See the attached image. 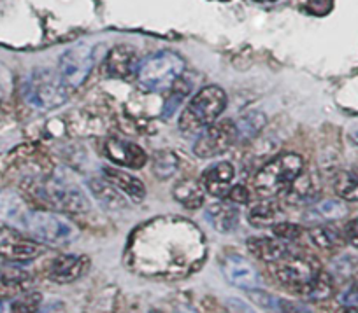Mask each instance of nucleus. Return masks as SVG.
Here are the masks:
<instances>
[{
  "mask_svg": "<svg viewBox=\"0 0 358 313\" xmlns=\"http://www.w3.org/2000/svg\"><path fill=\"white\" fill-rule=\"evenodd\" d=\"M332 278L327 273H323V271H320L318 277L313 278V280L306 285L304 291H302L301 294L308 296V298L311 299H325L332 294Z\"/></svg>",
  "mask_w": 358,
  "mask_h": 313,
  "instance_id": "28",
  "label": "nucleus"
},
{
  "mask_svg": "<svg viewBox=\"0 0 358 313\" xmlns=\"http://www.w3.org/2000/svg\"><path fill=\"white\" fill-rule=\"evenodd\" d=\"M178 313H197V312H194L192 308H187V306H181V308L178 310Z\"/></svg>",
  "mask_w": 358,
  "mask_h": 313,
  "instance_id": "41",
  "label": "nucleus"
},
{
  "mask_svg": "<svg viewBox=\"0 0 358 313\" xmlns=\"http://www.w3.org/2000/svg\"><path fill=\"white\" fill-rule=\"evenodd\" d=\"M23 96L32 107L39 111H50L65 102L67 89L62 86L58 74L39 68V70H34L23 84Z\"/></svg>",
  "mask_w": 358,
  "mask_h": 313,
  "instance_id": "5",
  "label": "nucleus"
},
{
  "mask_svg": "<svg viewBox=\"0 0 358 313\" xmlns=\"http://www.w3.org/2000/svg\"><path fill=\"white\" fill-rule=\"evenodd\" d=\"M351 140H353V144H357L358 146V132H355L353 135H351Z\"/></svg>",
  "mask_w": 358,
  "mask_h": 313,
  "instance_id": "43",
  "label": "nucleus"
},
{
  "mask_svg": "<svg viewBox=\"0 0 358 313\" xmlns=\"http://www.w3.org/2000/svg\"><path fill=\"white\" fill-rule=\"evenodd\" d=\"M222 270L230 284L239 289H244V291H253V289H258L262 285L257 268L250 261L244 259L243 256H239V254L225 256L222 263Z\"/></svg>",
  "mask_w": 358,
  "mask_h": 313,
  "instance_id": "10",
  "label": "nucleus"
},
{
  "mask_svg": "<svg viewBox=\"0 0 358 313\" xmlns=\"http://www.w3.org/2000/svg\"><path fill=\"white\" fill-rule=\"evenodd\" d=\"M185 72V61L172 51H160L137 67V81L144 91H167L174 88Z\"/></svg>",
  "mask_w": 358,
  "mask_h": 313,
  "instance_id": "2",
  "label": "nucleus"
},
{
  "mask_svg": "<svg viewBox=\"0 0 358 313\" xmlns=\"http://www.w3.org/2000/svg\"><path fill=\"white\" fill-rule=\"evenodd\" d=\"M32 277L25 270L8 268L0 271V298H16L29 291Z\"/></svg>",
  "mask_w": 358,
  "mask_h": 313,
  "instance_id": "18",
  "label": "nucleus"
},
{
  "mask_svg": "<svg viewBox=\"0 0 358 313\" xmlns=\"http://www.w3.org/2000/svg\"><path fill=\"white\" fill-rule=\"evenodd\" d=\"M227 107V95L220 86H206L187 105L181 118L179 130L185 133H197L215 125Z\"/></svg>",
  "mask_w": 358,
  "mask_h": 313,
  "instance_id": "1",
  "label": "nucleus"
},
{
  "mask_svg": "<svg viewBox=\"0 0 358 313\" xmlns=\"http://www.w3.org/2000/svg\"><path fill=\"white\" fill-rule=\"evenodd\" d=\"M43 252V247L32 240H25L13 231H0V257L8 261H30Z\"/></svg>",
  "mask_w": 358,
  "mask_h": 313,
  "instance_id": "11",
  "label": "nucleus"
},
{
  "mask_svg": "<svg viewBox=\"0 0 358 313\" xmlns=\"http://www.w3.org/2000/svg\"><path fill=\"white\" fill-rule=\"evenodd\" d=\"M227 310H229L230 313H255L253 310L246 305V303L241 301V299H234V298L227 299Z\"/></svg>",
  "mask_w": 358,
  "mask_h": 313,
  "instance_id": "37",
  "label": "nucleus"
},
{
  "mask_svg": "<svg viewBox=\"0 0 358 313\" xmlns=\"http://www.w3.org/2000/svg\"><path fill=\"white\" fill-rule=\"evenodd\" d=\"M250 292L251 298H253L260 306H265V308H271V306H273V298H271V294H265V292L257 291V289H253V291Z\"/></svg>",
  "mask_w": 358,
  "mask_h": 313,
  "instance_id": "39",
  "label": "nucleus"
},
{
  "mask_svg": "<svg viewBox=\"0 0 358 313\" xmlns=\"http://www.w3.org/2000/svg\"><path fill=\"white\" fill-rule=\"evenodd\" d=\"M283 214L281 208L273 201H260L253 206L248 214V221L255 226V228H265V226H274L281 222Z\"/></svg>",
  "mask_w": 358,
  "mask_h": 313,
  "instance_id": "23",
  "label": "nucleus"
},
{
  "mask_svg": "<svg viewBox=\"0 0 358 313\" xmlns=\"http://www.w3.org/2000/svg\"><path fill=\"white\" fill-rule=\"evenodd\" d=\"M137 72V53L130 46H116L106 58V74L127 79Z\"/></svg>",
  "mask_w": 358,
  "mask_h": 313,
  "instance_id": "15",
  "label": "nucleus"
},
{
  "mask_svg": "<svg viewBox=\"0 0 358 313\" xmlns=\"http://www.w3.org/2000/svg\"><path fill=\"white\" fill-rule=\"evenodd\" d=\"M237 140L236 123L222 121L208 126L194 146V153L202 160L220 156Z\"/></svg>",
  "mask_w": 358,
  "mask_h": 313,
  "instance_id": "9",
  "label": "nucleus"
},
{
  "mask_svg": "<svg viewBox=\"0 0 358 313\" xmlns=\"http://www.w3.org/2000/svg\"><path fill=\"white\" fill-rule=\"evenodd\" d=\"M337 313H358V306H344V308H341Z\"/></svg>",
  "mask_w": 358,
  "mask_h": 313,
  "instance_id": "40",
  "label": "nucleus"
},
{
  "mask_svg": "<svg viewBox=\"0 0 358 313\" xmlns=\"http://www.w3.org/2000/svg\"><path fill=\"white\" fill-rule=\"evenodd\" d=\"M13 88V75L8 67L0 63V100H4L6 96L11 93Z\"/></svg>",
  "mask_w": 358,
  "mask_h": 313,
  "instance_id": "33",
  "label": "nucleus"
},
{
  "mask_svg": "<svg viewBox=\"0 0 358 313\" xmlns=\"http://www.w3.org/2000/svg\"><path fill=\"white\" fill-rule=\"evenodd\" d=\"M106 153L109 160L127 168H143L148 161L146 153L137 144L127 142V140L109 139L106 142Z\"/></svg>",
  "mask_w": 358,
  "mask_h": 313,
  "instance_id": "12",
  "label": "nucleus"
},
{
  "mask_svg": "<svg viewBox=\"0 0 358 313\" xmlns=\"http://www.w3.org/2000/svg\"><path fill=\"white\" fill-rule=\"evenodd\" d=\"M288 199L294 203H306L309 199H313V196L316 194V188L313 184V178L309 175L301 174L295 182L292 184V188L288 189Z\"/></svg>",
  "mask_w": 358,
  "mask_h": 313,
  "instance_id": "27",
  "label": "nucleus"
},
{
  "mask_svg": "<svg viewBox=\"0 0 358 313\" xmlns=\"http://www.w3.org/2000/svg\"><path fill=\"white\" fill-rule=\"evenodd\" d=\"M39 196L60 212L81 214L90 208V201L81 188L62 177L48 178L39 184Z\"/></svg>",
  "mask_w": 358,
  "mask_h": 313,
  "instance_id": "7",
  "label": "nucleus"
},
{
  "mask_svg": "<svg viewBox=\"0 0 358 313\" xmlns=\"http://www.w3.org/2000/svg\"><path fill=\"white\" fill-rule=\"evenodd\" d=\"M102 171H104V177L108 178L113 185H116L123 194L132 198L134 201H143V198L146 196V189H144V184L139 178L134 177L129 171L120 170V168L115 167H104Z\"/></svg>",
  "mask_w": 358,
  "mask_h": 313,
  "instance_id": "17",
  "label": "nucleus"
},
{
  "mask_svg": "<svg viewBox=\"0 0 358 313\" xmlns=\"http://www.w3.org/2000/svg\"><path fill=\"white\" fill-rule=\"evenodd\" d=\"M234 177H236V170H234L232 165L229 161H220L204 171L202 185L209 194L216 196V198H225L232 189Z\"/></svg>",
  "mask_w": 358,
  "mask_h": 313,
  "instance_id": "13",
  "label": "nucleus"
},
{
  "mask_svg": "<svg viewBox=\"0 0 358 313\" xmlns=\"http://www.w3.org/2000/svg\"><path fill=\"white\" fill-rule=\"evenodd\" d=\"M309 236L315 242V245H318L323 250H332L341 245L339 233L334 231L332 228H327V226H315V228L309 229Z\"/></svg>",
  "mask_w": 358,
  "mask_h": 313,
  "instance_id": "29",
  "label": "nucleus"
},
{
  "mask_svg": "<svg viewBox=\"0 0 358 313\" xmlns=\"http://www.w3.org/2000/svg\"><path fill=\"white\" fill-rule=\"evenodd\" d=\"M322 271L318 261L306 254H288L283 259L273 263V273L280 282L294 291L302 292L306 285Z\"/></svg>",
  "mask_w": 358,
  "mask_h": 313,
  "instance_id": "8",
  "label": "nucleus"
},
{
  "mask_svg": "<svg viewBox=\"0 0 358 313\" xmlns=\"http://www.w3.org/2000/svg\"><path fill=\"white\" fill-rule=\"evenodd\" d=\"M41 294L20 296L11 306V313H36L41 305Z\"/></svg>",
  "mask_w": 358,
  "mask_h": 313,
  "instance_id": "31",
  "label": "nucleus"
},
{
  "mask_svg": "<svg viewBox=\"0 0 358 313\" xmlns=\"http://www.w3.org/2000/svg\"><path fill=\"white\" fill-rule=\"evenodd\" d=\"M155 174L160 178H169L178 170V158L172 153H158L155 156Z\"/></svg>",
  "mask_w": 358,
  "mask_h": 313,
  "instance_id": "30",
  "label": "nucleus"
},
{
  "mask_svg": "<svg viewBox=\"0 0 358 313\" xmlns=\"http://www.w3.org/2000/svg\"><path fill=\"white\" fill-rule=\"evenodd\" d=\"M255 2H260V4H271V2H278V0H255Z\"/></svg>",
  "mask_w": 358,
  "mask_h": 313,
  "instance_id": "42",
  "label": "nucleus"
},
{
  "mask_svg": "<svg viewBox=\"0 0 358 313\" xmlns=\"http://www.w3.org/2000/svg\"><path fill=\"white\" fill-rule=\"evenodd\" d=\"M336 192L346 201H358V167L348 168L337 175Z\"/></svg>",
  "mask_w": 358,
  "mask_h": 313,
  "instance_id": "24",
  "label": "nucleus"
},
{
  "mask_svg": "<svg viewBox=\"0 0 358 313\" xmlns=\"http://www.w3.org/2000/svg\"><path fill=\"white\" fill-rule=\"evenodd\" d=\"M344 235H346V240L351 245L358 247V219L348 222L346 228H344Z\"/></svg>",
  "mask_w": 358,
  "mask_h": 313,
  "instance_id": "38",
  "label": "nucleus"
},
{
  "mask_svg": "<svg viewBox=\"0 0 358 313\" xmlns=\"http://www.w3.org/2000/svg\"><path fill=\"white\" fill-rule=\"evenodd\" d=\"M276 305L280 306L281 313H309L304 306L297 305V303L287 301V299H278Z\"/></svg>",
  "mask_w": 358,
  "mask_h": 313,
  "instance_id": "36",
  "label": "nucleus"
},
{
  "mask_svg": "<svg viewBox=\"0 0 358 313\" xmlns=\"http://www.w3.org/2000/svg\"><path fill=\"white\" fill-rule=\"evenodd\" d=\"M273 231L281 240H295L301 236V228L297 224H288V222H278L273 226Z\"/></svg>",
  "mask_w": 358,
  "mask_h": 313,
  "instance_id": "32",
  "label": "nucleus"
},
{
  "mask_svg": "<svg viewBox=\"0 0 358 313\" xmlns=\"http://www.w3.org/2000/svg\"><path fill=\"white\" fill-rule=\"evenodd\" d=\"M346 214V206L339 199H323L311 211V217L316 221H336Z\"/></svg>",
  "mask_w": 358,
  "mask_h": 313,
  "instance_id": "26",
  "label": "nucleus"
},
{
  "mask_svg": "<svg viewBox=\"0 0 358 313\" xmlns=\"http://www.w3.org/2000/svg\"><path fill=\"white\" fill-rule=\"evenodd\" d=\"M341 303L348 306H357L358 305V282L351 284L346 291L341 296Z\"/></svg>",
  "mask_w": 358,
  "mask_h": 313,
  "instance_id": "35",
  "label": "nucleus"
},
{
  "mask_svg": "<svg viewBox=\"0 0 358 313\" xmlns=\"http://www.w3.org/2000/svg\"><path fill=\"white\" fill-rule=\"evenodd\" d=\"M23 231L36 240L50 245L64 247L78 238L79 231L74 222L55 212L30 211L23 224Z\"/></svg>",
  "mask_w": 358,
  "mask_h": 313,
  "instance_id": "4",
  "label": "nucleus"
},
{
  "mask_svg": "<svg viewBox=\"0 0 358 313\" xmlns=\"http://www.w3.org/2000/svg\"><path fill=\"white\" fill-rule=\"evenodd\" d=\"M29 212L30 208L18 192L11 191V189L0 191V219L2 221L8 222L13 228L23 229Z\"/></svg>",
  "mask_w": 358,
  "mask_h": 313,
  "instance_id": "16",
  "label": "nucleus"
},
{
  "mask_svg": "<svg viewBox=\"0 0 358 313\" xmlns=\"http://www.w3.org/2000/svg\"><path fill=\"white\" fill-rule=\"evenodd\" d=\"M88 188L92 189L95 198L108 208H122L125 206L123 192L116 185H113L108 178H90Z\"/></svg>",
  "mask_w": 358,
  "mask_h": 313,
  "instance_id": "21",
  "label": "nucleus"
},
{
  "mask_svg": "<svg viewBox=\"0 0 358 313\" xmlns=\"http://www.w3.org/2000/svg\"><path fill=\"white\" fill-rule=\"evenodd\" d=\"M94 65L95 49L86 43L74 44L65 53H62L57 74L67 93L78 89L88 79Z\"/></svg>",
  "mask_w": 358,
  "mask_h": 313,
  "instance_id": "6",
  "label": "nucleus"
},
{
  "mask_svg": "<svg viewBox=\"0 0 358 313\" xmlns=\"http://www.w3.org/2000/svg\"><path fill=\"white\" fill-rule=\"evenodd\" d=\"M265 126V116L262 112L251 111L246 112L244 116H241L236 121V132L237 139L248 140L253 139L257 133H260V130Z\"/></svg>",
  "mask_w": 358,
  "mask_h": 313,
  "instance_id": "25",
  "label": "nucleus"
},
{
  "mask_svg": "<svg viewBox=\"0 0 358 313\" xmlns=\"http://www.w3.org/2000/svg\"><path fill=\"white\" fill-rule=\"evenodd\" d=\"M304 161L299 154H281L268 161L255 175V189L264 198L287 192L295 182V178L302 174Z\"/></svg>",
  "mask_w": 358,
  "mask_h": 313,
  "instance_id": "3",
  "label": "nucleus"
},
{
  "mask_svg": "<svg viewBox=\"0 0 358 313\" xmlns=\"http://www.w3.org/2000/svg\"><path fill=\"white\" fill-rule=\"evenodd\" d=\"M206 219L220 233H229L239 224V211L230 203H216L206 212Z\"/></svg>",
  "mask_w": 358,
  "mask_h": 313,
  "instance_id": "20",
  "label": "nucleus"
},
{
  "mask_svg": "<svg viewBox=\"0 0 358 313\" xmlns=\"http://www.w3.org/2000/svg\"><path fill=\"white\" fill-rule=\"evenodd\" d=\"M204 185H201L199 182L192 181V178H185V181L179 182L174 188V198L176 201H179L187 208H199L204 203Z\"/></svg>",
  "mask_w": 358,
  "mask_h": 313,
  "instance_id": "22",
  "label": "nucleus"
},
{
  "mask_svg": "<svg viewBox=\"0 0 358 313\" xmlns=\"http://www.w3.org/2000/svg\"><path fill=\"white\" fill-rule=\"evenodd\" d=\"M229 198L232 199L234 203H248L250 201L251 194H250V189L243 184H237L234 185L232 189L229 191Z\"/></svg>",
  "mask_w": 358,
  "mask_h": 313,
  "instance_id": "34",
  "label": "nucleus"
},
{
  "mask_svg": "<svg viewBox=\"0 0 358 313\" xmlns=\"http://www.w3.org/2000/svg\"><path fill=\"white\" fill-rule=\"evenodd\" d=\"M248 249L257 256L258 259L265 263H276L290 254V247L285 240H273V238H253L248 242Z\"/></svg>",
  "mask_w": 358,
  "mask_h": 313,
  "instance_id": "19",
  "label": "nucleus"
},
{
  "mask_svg": "<svg viewBox=\"0 0 358 313\" xmlns=\"http://www.w3.org/2000/svg\"><path fill=\"white\" fill-rule=\"evenodd\" d=\"M90 268V259L85 256H71V254H65V256L57 257L51 264L50 277L53 278L58 284H69V282L78 280L79 277L88 271Z\"/></svg>",
  "mask_w": 358,
  "mask_h": 313,
  "instance_id": "14",
  "label": "nucleus"
}]
</instances>
